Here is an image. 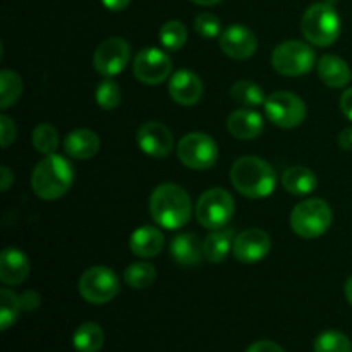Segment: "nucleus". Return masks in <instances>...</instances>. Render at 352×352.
Wrapping results in <instances>:
<instances>
[{
    "label": "nucleus",
    "instance_id": "f257e3e1",
    "mask_svg": "<svg viewBox=\"0 0 352 352\" xmlns=\"http://www.w3.org/2000/svg\"><path fill=\"white\" fill-rule=\"evenodd\" d=\"M150 213L162 229H182L191 220V198L181 186L160 184L150 196Z\"/></svg>",
    "mask_w": 352,
    "mask_h": 352
},
{
    "label": "nucleus",
    "instance_id": "f03ea898",
    "mask_svg": "<svg viewBox=\"0 0 352 352\" xmlns=\"http://www.w3.org/2000/svg\"><path fill=\"white\" fill-rule=\"evenodd\" d=\"M230 182L237 192L251 199L267 198L274 192L277 177L268 162L258 157H241L230 168Z\"/></svg>",
    "mask_w": 352,
    "mask_h": 352
},
{
    "label": "nucleus",
    "instance_id": "7ed1b4c3",
    "mask_svg": "<svg viewBox=\"0 0 352 352\" xmlns=\"http://www.w3.org/2000/svg\"><path fill=\"white\" fill-rule=\"evenodd\" d=\"M74 181V168L60 155H47L34 167L31 175V188L38 198L54 201L62 198L71 189Z\"/></svg>",
    "mask_w": 352,
    "mask_h": 352
},
{
    "label": "nucleus",
    "instance_id": "20e7f679",
    "mask_svg": "<svg viewBox=\"0 0 352 352\" xmlns=\"http://www.w3.org/2000/svg\"><path fill=\"white\" fill-rule=\"evenodd\" d=\"M340 17L332 3L318 2L306 9L301 19V31L309 43L330 47L340 34Z\"/></svg>",
    "mask_w": 352,
    "mask_h": 352
},
{
    "label": "nucleus",
    "instance_id": "39448f33",
    "mask_svg": "<svg viewBox=\"0 0 352 352\" xmlns=\"http://www.w3.org/2000/svg\"><path fill=\"white\" fill-rule=\"evenodd\" d=\"M333 213L325 199L311 198L294 206L291 213V229L302 239L323 236L332 226Z\"/></svg>",
    "mask_w": 352,
    "mask_h": 352
},
{
    "label": "nucleus",
    "instance_id": "423d86ee",
    "mask_svg": "<svg viewBox=\"0 0 352 352\" xmlns=\"http://www.w3.org/2000/svg\"><path fill=\"white\" fill-rule=\"evenodd\" d=\"M316 55L309 45L305 41L289 40L277 45L272 52V65L275 71L289 78L305 76L315 67Z\"/></svg>",
    "mask_w": 352,
    "mask_h": 352
},
{
    "label": "nucleus",
    "instance_id": "0eeeda50",
    "mask_svg": "<svg viewBox=\"0 0 352 352\" xmlns=\"http://www.w3.org/2000/svg\"><path fill=\"white\" fill-rule=\"evenodd\" d=\"M234 198L222 188L208 189L196 203V220L208 230L222 229L234 215Z\"/></svg>",
    "mask_w": 352,
    "mask_h": 352
},
{
    "label": "nucleus",
    "instance_id": "6e6552de",
    "mask_svg": "<svg viewBox=\"0 0 352 352\" xmlns=\"http://www.w3.org/2000/svg\"><path fill=\"white\" fill-rule=\"evenodd\" d=\"M78 291L91 305H107L119 294L120 282L112 268L91 267L79 277Z\"/></svg>",
    "mask_w": 352,
    "mask_h": 352
},
{
    "label": "nucleus",
    "instance_id": "1a4fd4ad",
    "mask_svg": "<svg viewBox=\"0 0 352 352\" xmlns=\"http://www.w3.org/2000/svg\"><path fill=\"white\" fill-rule=\"evenodd\" d=\"M265 116L282 129H292L305 122L306 105L301 96L292 91H275L265 100Z\"/></svg>",
    "mask_w": 352,
    "mask_h": 352
},
{
    "label": "nucleus",
    "instance_id": "9d476101",
    "mask_svg": "<svg viewBox=\"0 0 352 352\" xmlns=\"http://www.w3.org/2000/svg\"><path fill=\"white\" fill-rule=\"evenodd\" d=\"M177 157L188 168L206 170L217 164L219 146L215 140L205 133H189L179 141Z\"/></svg>",
    "mask_w": 352,
    "mask_h": 352
},
{
    "label": "nucleus",
    "instance_id": "9b49d317",
    "mask_svg": "<svg viewBox=\"0 0 352 352\" xmlns=\"http://www.w3.org/2000/svg\"><path fill=\"white\" fill-rule=\"evenodd\" d=\"M129 58L131 47L124 38H107L93 54V67L103 78H113L127 67Z\"/></svg>",
    "mask_w": 352,
    "mask_h": 352
},
{
    "label": "nucleus",
    "instance_id": "f8f14e48",
    "mask_svg": "<svg viewBox=\"0 0 352 352\" xmlns=\"http://www.w3.org/2000/svg\"><path fill=\"white\" fill-rule=\"evenodd\" d=\"M172 72V60L160 48H143L133 60V74L148 86L162 85Z\"/></svg>",
    "mask_w": 352,
    "mask_h": 352
},
{
    "label": "nucleus",
    "instance_id": "ddd939ff",
    "mask_svg": "<svg viewBox=\"0 0 352 352\" xmlns=\"http://www.w3.org/2000/svg\"><path fill=\"white\" fill-rule=\"evenodd\" d=\"M136 143L148 157L164 158L174 148V136L167 126L157 120H150L140 126L136 133Z\"/></svg>",
    "mask_w": 352,
    "mask_h": 352
},
{
    "label": "nucleus",
    "instance_id": "4468645a",
    "mask_svg": "<svg viewBox=\"0 0 352 352\" xmlns=\"http://www.w3.org/2000/svg\"><path fill=\"white\" fill-rule=\"evenodd\" d=\"M220 48L227 57L234 60H246L254 55L258 48V38L250 28L243 24H232L226 28L219 36Z\"/></svg>",
    "mask_w": 352,
    "mask_h": 352
},
{
    "label": "nucleus",
    "instance_id": "2eb2a0df",
    "mask_svg": "<svg viewBox=\"0 0 352 352\" xmlns=\"http://www.w3.org/2000/svg\"><path fill=\"white\" fill-rule=\"evenodd\" d=\"M270 250L272 239L265 230L248 229L236 236L232 253L241 263H258L263 258H267Z\"/></svg>",
    "mask_w": 352,
    "mask_h": 352
},
{
    "label": "nucleus",
    "instance_id": "dca6fc26",
    "mask_svg": "<svg viewBox=\"0 0 352 352\" xmlns=\"http://www.w3.org/2000/svg\"><path fill=\"white\" fill-rule=\"evenodd\" d=\"M168 93L172 100L182 107H192L201 100L203 81L196 72L181 69L168 79Z\"/></svg>",
    "mask_w": 352,
    "mask_h": 352
},
{
    "label": "nucleus",
    "instance_id": "f3484780",
    "mask_svg": "<svg viewBox=\"0 0 352 352\" xmlns=\"http://www.w3.org/2000/svg\"><path fill=\"white\" fill-rule=\"evenodd\" d=\"M30 275V260L23 251L6 248L0 253V280L6 285H19Z\"/></svg>",
    "mask_w": 352,
    "mask_h": 352
},
{
    "label": "nucleus",
    "instance_id": "a211bd4d",
    "mask_svg": "<svg viewBox=\"0 0 352 352\" xmlns=\"http://www.w3.org/2000/svg\"><path fill=\"white\" fill-rule=\"evenodd\" d=\"M170 254L175 263L184 267L199 265L205 258V241L199 239L196 234L182 232L174 237L170 244Z\"/></svg>",
    "mask_w": 352,
    "mask_h": 352
},
{
    "label": "nucleus",
    "instance_id": "6ab92c4d",
    "mask_svg": "<svg viewBox=\"0 0 352 352\" xmlns=\"http://www.w3.org/2000/svg\"><path fill=\"white\" fill-rule=\"evenodd\" d=\"M263 117L253 109L234 110L227 119V129L237 140H254L263 133Z\"/></svg>",
    "mask_w": 352,
    "mask_h": 352
},
{
    "label": "nucleus",
    "instance_id": "aec40b11",
    "mask_svg": "<svg viewBox=\"0 0 352 352\" xmlns=\"http://www.w3.org/2000/svg\"><path fill=\"white\" fill-rule=\"evenodd\" d=\"M165 237L160 229L151 226H143L133 232L129 239V248L134 256L155 258L162 253Z\"/></svg>",
    "mask_w": 352,
    "mask_h": 352
},
{
    "label": "nucleus",
    "instance_id": "412c9836",
    "mask_svg": "<svg viewBox=\"0 0 352 352\" xmlns=\"http://www.w3.org/2000/svg\"><path fill=\"white\" fill-rule=\"evenodd\" d=\"M64 150L74 160H89L100 150V138L91 129H74L64 138Z\"/></svg>",
    "mask_w": 352,
    "mask_h": 352
},
{
    "label": "nucleus",
    "instance_id": "4be33fe9",
    "mask_svg": "<svg viewBox=\"0 0 352 352\" xmlns=\"http://www.w3.org/2000/svg\"><path fill=\"white\" fill-rule=\"evenodd\" d=\"M316 71H318L320 79L330 88H344V86L349 85L352 79L349 64L344 58L332 54L320 57L318 64H316Z\"/></svg>",
    "mask_w": 352,
    "mask_h": 352
},
{
    "label": "nucleus",
    "instance_id": "5701e85b",
    "mask_svg": "<svg viewBox=\"0 0 352 352\" xmlns=\"http://www.w3.org/2000/svg\"><path fill=\"white\" fill-rule=\"evenodd\" d=\"M282 186L287 192L294 196H306L313 192L318 186L316 174L308 167L296 165V167L287 168L282 175Z\"/></svg>",
    "mask_w": 352,
    "mask_h": 352
},
{
    "label": "nucleus",
    "instance_id": "b1692460",
    "mask_svg": "<svg viewBox=\"0 0 352 352\" xmlns=\"http://www.w3.org/2000/svg\"><path fill=\"white\" fill-rule=\"evenodd\" d=\"M234 236L232 229H217L206 236L205 239V258L212 263H220L229 256V253L234 248Z\"/></svg>",
    "mask_w": 352,
    "mask_h": 352
},
{
    "label": "nucleus",
    "instance_id": "393cba45",
    "mask_svg": "<svg viewBox=\"0 0 352 352\" xmlns=\"http://www.w3.org/2000/svg\"><path fill=\"white\" fill-rule=\"evenodd\" d=\"M105 342L102 327L93 322H86L78 327L72 337V346L78 352H100Z\"/></svg>",
    "mask_w": 352,
    "mask_h": 352
},
{
    "label": "nucleus",
    "instance_id": "a878e982",
    "mask_svg": "<svg viewBox=\"0 0 352 352\" xmlns=\"http://www.w3.org/2000/svg\"><path fill=\"white\" fill-rule=\"evenodd\" d=\"M230 96L234 98V102L243 105L244 109H256V107L265 105V100H267L263 89L254 82L246 81V79L234 82L232 88H230Z\"/></svg>",
    "mask_w": 352,
    "mask_h": 352
},
{
    "label": "nucleus",
    "instance_id": "bb28decb",
    "mask_svg": "<svg viewBox=\"0 0 352 352\" xmlns=\"http://www.w3.org/2000/svg\"><path fill=\"white\" fill-rule=\"evenodd\" d=\"M124 280L131 289H148L157 280V270L148 261H138L126 268Z\"/></svg>",
    "mask_w": 352,
    "mask_h": 352
},
{
    "label": "nucleus",
    "instance_id": "cd10ccee",
    "mask_svg": "<svg viewBox=\"0 0 352 352\" xmlns=\"http://www.w3.org/2000/svg\"><path fill=\"white\" fill-rule=\"evenodd\" d=\"M21 93H23L21 76L9 69L0 72V107L2 110L10 109L21 98Z\"/></svg>",
    "mask_w": 352,
    "mask_h": 352
},
{
    "label": "nucleus",
    "instance_id": "c85d7f7f",
    "mask_svg": "<svg viewBox=\"0 0 352 352\" xmlns=\"http://www.w3.org/2000/svg\"><path fill=\"white\" fill-rule=\"evenodd\" d=\"M21 311H23V306H21L19 296L10 289L3 287L0 291V330L6 332L9 327H12L19 318Z\"/></svg>",
    "mask_w": 352,
    "mask_h": 352
},
{
    "label": "nucleus",
    "instance_id": "c756f323",
    "mask_svg": "<svg viewBox=\"0 0 352 352\" xmlns=\"http://www.w3.org/2000/svg\"><path fill=\"white\" fill-rule=\"evenodd\" d=\"M186 41H188V30L181 21H168L160 28V43L165 50H181Z\"/></svg>",
    "mask_w": 352,
    "mask_h": 352
},
{
    "label": "nucleus",
    "instance_id": "7c9ffc66",
    "mask_svg": "<svg viewBox=\"0 0 352 352\" xmlns=\"http://www.w3.org/2000/svg\"><path fill=\"white\" fill-rule=\"evenodd\" d=\"M315 352H352V342L349 337L337 330H327L320 333L315 340Z\"/></svg>",
    "mask_w": 352,
    "mask_h": 352
},
{
    "label": "nucleus",
    "instance_id": "2f4dec72",
    "mask_svg": "<svg viewBox=\"0 0 352 352\" xmlns=\"http://www.w3.org/2000/svg\"><path fill=\"white\" fill-rule=\"evenodd\" d=\"M33 146L45 157L54 155L58 146V131L52 124H38L33 131Z\"/></svg>",
    "mask_w": 352,
    "mask_h": 352
},
{
    "label": "nucleus",
    "instance_id": "473e14b6",
    "mask_svg": "<svg viewBox=\"0 0 352 352\" xmlns=\"http://www.w3.org/2000/svg\"><path fill=\"white\" fill-rule=\"evenodd\" d=\"M95 100L103 110H113L120 105V102H122V91H120L119 85H117L116 81L107 78L96 86Z\"/></svg>",
    "mask_w": 352,
    "mask_h": 352
},
{
    "label": "nucleus",
    "instance_id": "72a5a7b5",
    "mask_svg": "<svg viewBox=\"0 0 352 352\" xmlns=\"http://www.w3.org/2000/svg\"><path fill=\"white\" fill-rule=\"evenodd\" d=\"M196 33L206 40H213L222 34V21L212 12H201L195 19Z\"/></svg>",
    "mask_w": 352,
    "mask_h": 352
},
{
    "label": "nucleus",
    "instance_id": "f704fd0d",
    "mask_svg": "<svg viewBox=\"0 0 352 352\" xmlns=\"http://www.w3.org/2000/svg\"><path fill=\"white\" fill-rule=\"evenodd\" d=\"M14 140H16V124L10 117L3 113V116H0V143H2V148H9L10 143H14Z\"/></svg>",
    "mask_w": 352,
    "mask_h": 352
},
{
    "label": "nucleus",
    "instance_id": "c9c22d12",
    "mask_svg": "<svg viewBox=\"0 0 352 352\" xmlns=\"http://www.w3.org/2000/svg\"><path fill=\"white\" fill-rule=\"evenodd\" d=\"M21 298V306H23V311L33 313L40 308L41 305V296L34 291H26L19 296Z\"/></svg>",
    "mask_w": 352,
    "mask_h": 352
},
{
    "label": "nucleus",
    "instance_id": "e433bc0d",
    "mask_svg": "<svg viewBox=\"0 0 352 352\" xmlns=\"http://www.w3.org/2000/svg\"><path fill=\"white\" fill-rule=\"evenodd\" d=\"M246 352H285L278 344L272 342V340H258V342L251 344Z\"/></svg>",
    "mask_w": 352,
    "mask_h": 352
},
{
    "label": "nucleus",
    "instance_id": "4c0bfd02",
    "mask_svg": "<svg viewBox=\"0 0 352 352\" xmlns=\"http://www.w3.org/2000/svg\"><path fill=\"white\" fill-rule=\"evenodd\" d=\"M339 105H340V112H342L344 116H346L352 122V88L346 89V91L342 93Z\"/></svg>",
    "mask_w": 352,
    "mask_h": 352
},
{
    "label": "nucleus",
    "instance_id": "58836bf2",
    "mask_svg": "<svg viewBox=\"0 0 352 352\" xmlns=\"http://www.w3.org/2000/svg\"><path fill=\"white\" fill-rule=\"evenodd\" d=\"M103 7L112 12H119V10H124L131 3V0H102Z\"/></svg>",
    "mask_w": 352,
    "mask_h": 352
},
{
    "label": "nucleus",
    "instance_id": "ea45409f",
    "mask_svg": "<svg viewBox=\"0 0 352 352\" xmlns=\"http://www.w3.org/2000/svg\"><path fill=\"white\" fill-rule=\"evenodd\" d=\"M339 146L342 150L352 151V127H347L339 134Z\"/></svg>",
    "mask_w": 352,
    "mask_h": 352
},
{
    "label": "nucleus",
    "instance_id": "a19ab883",
    "mask_svg": "<svg viewBox=\"0 0 352 352\" xmlns=\"http://www.w3.org/2000/svg\"><path fill=\"white\" fill-rule=\"evenodd\" d=\"M0 179H2L0 189H2V191H7V189L10 188V184H12V181H14V175H12V172H10L9 167L0 168Z\"/></svg>",
    "mask_w": 352,
    "mask_h": 352
},
{
    "label": "nucleus",
    "instance_id": "79ce46f5",
    "mask_svg": "<svg viewBox=\"0 0 352 352\" xmlns=\"http://www.w3.org/2000/svg\"><path fill=\"white\" fill-rule=\"evenodd\" d=\"M344 292H346V298L347 301H349V305L352 306V275L349 278H347L346 282V287H344Z\"/></svg>",
    "mask_w": 352,
    "mask_h": 352
},
{
    "label": "nucleus",
    "instance_id": "37998d69",
    "mask_svg": "<svg viewBox=\"0 0 352 352\" xmlns=\"http://www.w3.org/2000/svg\"><path fill=\"white\" fill-rule=\"evenodd\" d=\"M191 2L198 3V6L212 7V6H217V3H220V2H222V0H191Z\"/></svg>",
    "mask_w": 352,
    "mask_h": 352
}]
</instances>
